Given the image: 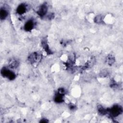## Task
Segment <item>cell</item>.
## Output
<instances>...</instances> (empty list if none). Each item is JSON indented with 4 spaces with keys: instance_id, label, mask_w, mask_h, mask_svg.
Wrapping results in <instances>:
<instances>
[{
    "instance_id": "cell-1",
    "label": "cell",
    "mask_w": 123,
    "mask_h": 123,
    "mask_svg": "<svg viewBox=\"0 0 123 123\" xmlns=\"http://www.w3.org/2000/svg\"><path fill=\"white\" fill-rule=\"evenodd\" d=\"M107 113H109L111 117L114 118L122 114L123 112V108L120 105L116 104L113 106L110 109H107Z\"/></svg>"
},
{
    "instance_id": "cell-2",
    "label": "cell",
    "mask_w": 123,
    "mask_h": 123,
    "mask_svg": "<svg viewBox=\"0 0 123 123\" xmlns=\"http://www.w3.org/2000/svg\"><path fill=\"white\" fill-rule=\"evenodd\" d=\"M0 72L2 76L4 77L7 78L10 80H14L16 77V75L14 73L6 67H3L1 69Z\"/></svg>"
},
{
    "instance_id": "cell-3",
    "label": "cell",
    "mask_w": 123,
    "mask_h": 123,
    "mask_svg": "<svg viewBox=\"0 0 123 123\" xmlns=\"http://www.w3.org/2000/svg\"><path fill=\"white\" fill-rule=\"evenodd\" d=\"M47 11H48V6L47 4H43L39 6L37 12L40 17H43L46 14Z\"/></svg>"
},
{
    "instance_id": "cell-4",
    "label": "cell",
    "mask_w": 123,
    "mask_h": 123,
    "mask_svg": "<svg viewBox=\"0 0 123 123\" xmlns=\"http://www.w3.org/2000/svg\"><path fill=\"white\" fill-rule=\"evenodd\" d=\"M28 60L31 63H34L38 62L40 59V56L37 52H34L29 56Z\"/></svg>"
},
{
    "instance_id": "cell-5",
    "label": "cell",
    "mask_w": 123,
    "mask_h": 123,
    "mask_svg": "<svg viewBox=\"0 0 123 123\" xmlns=\"http://www.w3.org/2000/svg\"><path fill=\"white\" fill-rule=\"evenodd\" d=\"M35 26V23L33 20H29L27 21L25 25H24V29L26 31H31Z\"/></svg>"
},
{
    "instance_id": "cell-6",
    "label": "cell",
    "mask_w": 123,
    "mask_h": 123,
    "mask_svg": "<svg viewBox=\"0 0 123 123\" xmlns=\"http://www.w3.org/2000/svg\"><path fill=\"white\" fill-rule=\"evenodd\" d=\"M27 8L26 4L24 3H21L18 5L16 9V12L20 15L25 13L27 11Z\"/></svg>"
},
{
    "instance_id": "cell-7",
    "label": "cell",
    "mask_w": 123,
    "mask_h": 123,
    "mask_svg": "<svg viewBox=\"0 0 123 123\" xmlns=\"http://www.w3.org/2000/svg\"><path fill=\"white\" fill-rule=\"evenodd\" d=\"M63 96H64L63 95L57 92V93L55 94L54 98L55 102L56 103H62L64 101Z\"/></svg>"
},
{
    "instance_id": "cell-8",
    "label": "cell",
    "mask_w": 123,
    "mask_h": 123,
    "mask_svg": "<svg viewBox=\"0 0 123 123\" xmlns=\"http://www.w3.org/2000/svg\"><path fill=\"white\" fill-rule=\"evenodd\" d=\"M8 12L7 10L4 8H1L0 10V19L1 20H5L7 17Z\"/></svg>"
},
{
    "instance_id": "cell-9",
    "label": "cell",
    "mask_w": 123,
    "mask_h": 123,
    "mask_svg": "<svg viewBox=\"0 0 123 123\" xmlns=\"http://www.w3.org/2000/svg\"><path fill=\"white\" fill-rule=\"evenodd\" d=\"M42 47L45 50V51L49 54H50L51 53V51L50 50V49H49V46L48 45V44H47L46 41L45 40H43L42 41Z\"/></svg>"
},
{
    "instance_id": "cell-10",
    "label": "cell",
    "mask_w": 123,
    "mask_h": 123,
    "mask_svg": "<svg viewBox=\"0 0 123 123\" xmlns=\"http://www.w3.org/2000/svg\"><path fill=\"white\" fill-rule=\"evenodd\" d=\"M98 112L99 113V114L103 115L106 114L108 112L107 109H105L104 107H103L101 105H99L98 106Z\"/></svg>"
},
{
    "instance_id": "cell-11",
    "label": "cell",
    "mask_w": 123,
    "mask_h": 123,
    "mask_svg": "<svg viewBox=\"0 0 123 123\" xmlns=\"http://www.w3.org/2000/svg\"><path fill=\"white\" fill-rule=\"evenodd\" d=\"M18 66V62L16 60L12 61L10 63V66L12 68H15Z\"/></svg>"
},
{
    "instance_id": "cell-12",
    "label": "cell",
    "mask_w": 123,
    "mask_h": 123,
    "mask_svg": "<svg viewBox=\"0 0 123 123\" xmlns=\"http://www.w3.org/2000/svg\"><path fill=\"white\" fill-rule=\"evenodd\" d=\"M94 22L96 23H98V24H100L102 22V16L100 15H97L95 17V18H94Z\"/></svg>"
},
{
    "instance_id": "cell-13",
    "label": "cell",
    "mask_w": 123,
    "mask_h": 123,
    "mask_svg": "<svg viewBox=\"0 0 123 123\" xmlns=\"http://www.w3.org/2000/svg\"><path fill=\"white\" fill-rule=\"evenodd\" d=\"M107 61L109 64L111 65L114 62V58L112 56H109L107 58Z\"/></svg>"
},
{
    "instance_id": "cell-14",
    "label": "cell",
    "mask_w": 123,
    "mask_h": 123,
    "mask_svg": "<svg viewBox=\"0 0 123 123\" xmlns=\"http://www.w3.org/2000/svg\"><path fill=\"white\" fill-rule=\"evenodd\" d=\"M40 122H41V123H47V122H48V121L45 119H42L40 121Z\"/></svg>"
}]
</instances>
